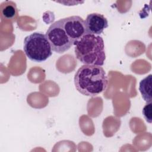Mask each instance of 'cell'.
Segmentation results:
<instances>
[{
	"instance_id": "cell-8",
	"label": "cell",
	"mask_w": 152,
	"mask_h": 152,
	"mask_svg": "<svg viewBox=\"0 0 152 152\" xmlns=\"http://www.w3.org/2000/svg\"><path fill=\"white\" fill-rule=\"evenodd\" d=\"M151 76L150 74L140 82L139 90L147 103L151 102Z\"/></svg>"
},
{
	"instance_id": "cell-7",
	"label": "cell",
	"mask_w": 152,
	"mask_h": 152,
	"mask_svg": "<svg viewBox=\"0 0 152 152\" xmlns=\"http://www.w3.org/2000/svg\"><path fill=\"white\" fill-rule=\"evenodd\" d=\"M1 17L2 20L14 21L16 18L18 11L15 2L5 1L1 5Z\"/></svg>"
},
{
	"instance_id": "cell-6",
	"label": "cell",
	"mask_w": 152,
	"mask_h": 152,
	"mask_svg": "<svg viewBox=\"0 0 152 152\" xmlns=\"http://www.w3.org/2000/svg\"><path fill=\"white\" fill-rule=\"evenodd\" d=\"M87 34L99 36L108 27L107 18L99 13L88 14L85 20Z\"/></svg>"
},
{
	"instance_id": "cell-5",
	"label": "cell",
	"mask_w": 152,
	"mask_h": 152,
	"mask_svg": "<svg viewBox=\"0 0 152 152\" xmlns=\"http://www.w3.org/2000/svg\"><path fill=\"white\" fill-rule=\"evenodd\" d=\"M60 21L74 45L84 36L87 34L85 20L81 17L73 15L60 19Z\"/></svg>"
},
{
	"instance_id": "cell-3",
	"label": "cell",
	"mask_w": 152,
	"mask_h": 152,
	"mask_svg": "<svg viewBox=\"0 0 152 152\" xmlns=\"http://www.w3.org/2000/svg\"><path fill=\"white\" fill-rule=\"evenodd\" d=\"M24 51L26 56L32 61L42 62L52 55V50L45 34L34 32L24 40Z\"/></svg>"
},
{
	"instance_id": "cell-1",
	"label": "cell",
	"mask_w": 152,
	"mask_h": 152,
	"mask_svg": "<svg viewBox=\"0 0 152 152\" xmlns=\"http://www.w3.org/2000/svg\"><path fill=\"white\" fill-rule=\"evenodd\" d=\"M107 77L101 66L84 65L76 72L74 84L81 94L95 97L104 91L107 86Z\"/></svg>"
},
{
	"instance_id": "cell-9",
	"label": "cell",
	"mask_w": 152,
	"mask_h": 152,
	"mask_svg": "<svg viewBox=\"0 0 152 152\" xmlns=\"http://www.w3.org/2000/svg\"><path fill=\"white\" fill-rule=\"evenodd\" d=\"M142 115L145 119L146 121L150 124L152 121V104L151 102L147 103V104L144 106L142 110Z\"/></svg>"
},
{
	"instance_id": "cell-2",
	"label": "cell",
	"mask_w": 152,
	"mask_h": 152,
	"mask_svg": "<svg viewBox=\"0 0 152 152\" xmlns=\"http://www.w3.org/2000/svg\"><path fill=\"white\" fill-rule=\"evenodd\" d=\"M75 45V55L84 65L102 66L106 59L104 45L100 36L86 34Z\"/></svg>"
},
{
	"instance_id": "cell-4",
	"label": "cell",
	"mask_w": 152,
	"mask_h": 152,
	"mask_svg": "<svg viewBox=\"0 0 152 152\" xmlns=\"http://www.w3.org/2000/svg\"><path fill=\"white\" fill-rule=\"evenodd\" d=\"M45 35L50 43L52 51L56 53H63L74 45L64 28L60 20L50 26Z\"/></svg>"
}]
</instances>
